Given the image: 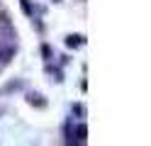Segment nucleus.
Returning <instances> with one entry per match:
<instances>
[{
    "instance_id": "1",
    "label": "nucleus",
    "mask_w": 151,
    "mask_h": 146,
    "mask_svg": "<svg viewBox=\"0 0 151 146\" xmlns=\"http://www.w3.org/2000/svg\"><path fill=\"white\" fill-rule=\"evenodd\" d=\"M66 44H68V46H78V44H83V37H78V34L73 37V34H71L68 39H66Z\"/></svg>"
},
{
    "instance_id": "2",
    "label": "nucleus",
    "mask_w": 151,
    "mask_h": 146,
    "mask_svg": "<svg viewBox=\"0 0 151 146\" xmlns=\"http://www.w3.org/2000/svg\"><path fill=\"white\" fill-rule=\"evenodd\" d=\"M29 102H32V105H39V107H44V100H42V95H29Z\"/></svg>"
},
{
    "instance_id": "3",
    "label": "nucleus",
    "mask_w": 151,
    "mask_h": 146,
    "mask_svg": "<svg viewBox=\"0 0 151 146\" xmlns=\"http://www.w3.org/2000/svg\"><path fill=\"white\" fill-rule=\"evenodd\" d=\"M22 10L27 15H32V7H29V0H22Z\"/></svg>"
},
{
    "instance_id": "4",
    "label": "nucleus",
    "mask_w": 151,
    "mask_h": 146,
    "mask_svg": "<svg viewBox=\"0 0 151 146\" xmlns=\"http://www.w3.org/2000/svg\"><path fill=\"white\" fill-rule=\"evenodd\" d=\"M78 136H81V139H86V127H83V124L78 127Z\"/></svg>"
}]
</instances>
